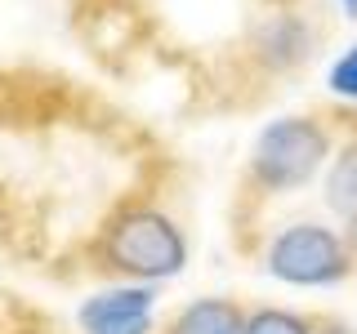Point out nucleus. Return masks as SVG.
Masks as SVG:
<instances>
[{
    "mask_svg": "<svg viewBox=\"0 0 357 334\" xmlns=\"http://www.w3.org/2000/svg\"><path fill=\"white\" fill-rule=\"evenodd\" d=\"M326 85H331V94H340V98H349V103H357V45H349V49H344L340 58L331 63Z\"/></svg>",
    "mask_w": 357,
    "mask_h": 334,
    "instance_id": "obj_9",
    "label": "nucleus"
},
{
    "mask_svg": "<svg viewBox=\"0 0 357 334\" xmlns=\"http://www.w3.org/2000/svg\"><path fill=\"white\" fill-rule=\"evenodd\" d=\"M331 161V129L312 116H282L255 138L250 174L264 192H295Z\"/></svg>",
    "mask_w": 357,
    "mask_h": 334,
    "instance_id": "obj_1",
    "label": "nucleus"
},
{
    "mask_svg": "<svg viewBox=\"0 0 357 334\" xmlns=\"http://www.w3.org/2000/svg\"><path fill=\"white\" fill-rule=\"evenodd\" d=\"M241 334H312V321L299 317V312H286V308H259L245 317Z\"/></svg>",
    "mask_w": 357,
    "mask_h": 334,
    "instance_id": "obj_8",
    "label": "nucleus"
},
{
    "mask_svg": "<svg viewBox=\"0 0 357 334\" xmlns=\"http://www.w3.org/2000/svg\"><path fill=\"white\" fill-rule=\"evenodd\" d=\"M152 317H116V321H98V326H85V334H148Z\"/></svg>",
    "mask_w": 357,
    "mask_h": 334,
    "instance_id": "obj_10",
    "label": "nucleus"
},
{
    "mask_svg": "<svg viewBox=\"0 0 357 334\" xmlns=\"http://www.w3.org/2000/svg\"><path fill=\"white\" fill-rule=\"evenodd\" d=\"M344 9H349V18H357V0H344Z\"/></svg>",
    "mask_w": 357,
    "mask_h": 334,
    "instance_id": "obj_12",
    "label": "nucleus"
},
{
    "mask_svg": "<svg viewBox=\"0 0 357 334\" xmlns=\"http://www.w3.org/2000/svg\"><path fill=\"white\" fill-rule=\"evenodd\" d=\"M312 334H353V326H344V321H321V326H312Z\"/></svg>",
    "mask_w": 357,
    "mask_h": 334,
    "instance_id": "obj_11",
    "label": "nucleus"
},
{
    "mask_svg": "<svg viewBox=\"0 0 357 334\" xmlns=\"http://www.w3.org/2000/svg\"><path fill=\"white\" fill-rule=\"evenodd\" d=\"M268 272L286 285H335L353 272V250L335 228L295 223L268 245Z\"/></svg>",
    "mask_w": 357,
    "mask_h": 334,
    "instance_id": "obj_3",
    "label": "nucleus"
},
{
    "mask_svg": "<svg viewBox=\"0 0 357 334\" xmlns=\"http://www.w3.org/2000/svg\"><path fill=\"white\" fill-rule=\"evenodd\" d=\"M264 54L273 63H299L308 54V31L299 18H277L273 27L264 31Z\"/></svg>",
    "mask_w": 357,
    "mask_h": 334,
    "instance_id": "obj_7",
    "label": "nucleus"
},
{
    "mask_svg": "<svg viewBox=\"0 0 357 334\" xmlns=\"http://www.w3.org/2000/svg\"><path fill=\"white\" fill-rule=\"evenodd\" d=\"M103 259L134 281H165L188 263V241L156 209H126L103 237Z\"/></svg>",
    "mask_w": 357,
    "mask_h": 334,
    "instance_id": "obj_2",
    "label": "nucleus"
},
{
    "mask_svg": "<svg viewBox=\"0 0 357 334\" xmlns=\"http://www.w3.org/2000/svg\"><path fill=\"white\" fill-rule=\"evenodd\" d=\"M152 312V289L148 285H121V289H103V294L81 303V330L98 326V321H116V317H143Z\"/></svg>",
    "mask_w": 357,
    "mask_h": 334,
    "instance_id": "obj_6",
    "label": "nucleus"
},
{
    "mask_svg": "<svg viewBox=\"0 0 357 334\" xmlns=\"http://www.w3.org/2000/svg\"><path fill=\"white\" fill-rule=\"evenodd\" d=\"M326 205L344 228L357 232V138L335 152V161L326 170Z\"/></svg>",
    "mask_w": 357,
    "mask_h": 334,
    "instance_id": "obj_4",
    "label": "nucleus"
},
{
    "mask_svg": "<svg viewBox=\"0 0 357 334\" xmlns=\"http://www.w3.org/2000/svg\"><path fill=\"white\" fill-rule=\"evenodd\" d=\"M241 330H245V317H241L237 303H228V299L188 303L170 326V334H241Z\"/></svg>",
    "mask_w": 357,
    "mask_h": 334,
    "instance_id": "obj_5",
    "label": "nucleus"
}]
</instances>
